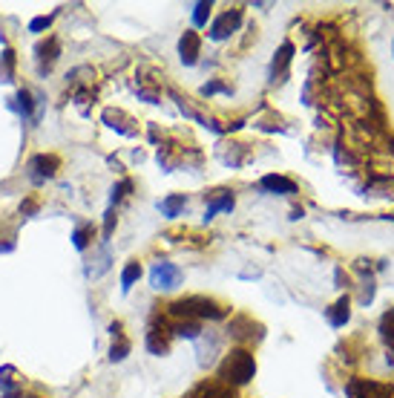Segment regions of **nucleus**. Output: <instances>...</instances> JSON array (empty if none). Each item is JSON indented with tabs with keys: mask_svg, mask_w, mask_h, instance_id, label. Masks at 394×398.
I'll list each match as a JSON object with an SVG mask.
<instances>
[{
	"mask_svg": "<svg viewBox=\"0 0 394 398\" xmlns=\"http://www.w3.org/2000/svg\"><path fill=\"white\" fill-rule=\"evenodd\" d=\"M101 119H104V124L110 127V130H116V133H121V136H136V133H138V127H129V124H136V121L129 119L127 113H121V110L107 107Z\"/></svg>",
	"mask_w": 394,
	"mask_h": 398,
	"instance_id": "9b49d317",
	"label": "nucleus"
},
{
	"mask_svg": "<svg viewBox=\"0 0 394 398\" xmlns=\"http://www.w3.org/2000/svg\"><path fill=\"white\" fill-rule=\"evenodd\" d=\"M187 208V197L185 194H170V197H164L161 202H158V211L164 214V217H178V214H182Z\"/></svg>",
	"mask_w": 394,
	"mask_h": 398,
	"instance_id": "dca6fc26",
	"label": "nucleus"
},
{
	"mask_svg": "<svg viewBox=\"0 0 394 398\" xmlns=\"http://www.w3.org/2000/svg\"><path fill=\"white\" fill-rule=\"evenodd\" d=\"M167 312L173 317H185V321H190V317H199V321H222V317L231 315V309L225 304H219V300H213V297H205V295H190V297L176 300V304L167 306Z\"/></svg>",
	"mask_w": 394,
	"mask_h": 398,
	"instance_id": "f03ea898",
	"label": "nucleus"
},
{
	"mask_svg": "<svg viewBox=\"0 0 394 398\" xmlns=\"http://www.w3.org/2000/svg\"><path fill=\"white\" fill-rule=\"evenodd\" d=\"M349 398H394V387L383 384V381H371V378H354L346 387Z\"/></svg>",
	"mask_w": 394,
	"mask_h": 398,
	"instance_id": "20e7f679",
	"label": "nucleus"
},
{
	"mask_svg": "<svg viewBox=\"0 0 394 398\" xmlns=\"http://www.w3.org/2000/svg\"><path fill=\"white\" fill-rule=\"evenodd\" d=\"M52 18H55V14H41V18H35V21L29 23V32H43V29H49V26H52Z\"/></svg>",
	"mask_w": 394,
	"mask_h": 398,
	"instance_id": "393cba45",
	"label": "nucleus"
},
{
	"mask_svg": "<svg viewBox=\"0 0 394 398\" xmlns=\"http://www.w3.org/2000/svg\"><path fill=\"white\" fill-rule=\"evenodd\" d=\"M92 237H95V226L92 222H84V226H78L75 234H72V246L78 251H87L92 246Z\"/></svg>",
	"mask_w": 394,
	"mask_h": 398,
	"instance_id": "6ab92c4d",
	"label": "nucleus"
},
{
	"mask_svg": "<svg viewBox=\"0 0 394 398\" xmlns=\"http://www.w3.org/2000/svg\"><path fill=\"white\" fill-rule=\"evenodd\" d=\"M391 50H394V43H391Z\"/></svg>",
	"mask_w": 394,
	"mask_h": 398,
	"instance_id": "7c9ffc66",
	"label": "nucleus"
},
{
	"mask_svg": "<svg viewBox=\"0 0 394 398\" xmlns=\"http://www.w3.org/2000/svg\"><path fill=\"white\" fill-rule=\"evenodd\" d=\"M129 349H133V344H129L124 335H116V341H112V346H110V361H112V364L124 361V358L129 355Z\"/></svg>",
	"mask_w": 394,
	"mask_h": 398,
	"instance_id": "412c9836",
	"label": "nucleus"
},
{
	"mask_svg": "<svg viewBox=\"0 0 394 398\" xmlns=\"http://www.w3.org/2000/svg\"><path fill=\"white\" fill-rule=\"evenodd\" d=\"M32 398H38V395H32Z\"/></svg>",
	"mask_w": 394,
	"mask_h": 398,
	"instance_id": "2f4dec72",
	"label": "nucleus"
},
{
	"mask_svg": "<svg viewBox=\"0 0 394 398\" xmlns=\"http://www.w3.org/2000/svg\"><path fill=\"white\" fill-rule=\"evenodd\" d=\"M129 190H133V179H121L116 188H112V205H118L129 194Z\"/></svg>",
	"mask_w": 394,
	"mask_h": 398,
	"instance_id": "b1692460",
	"label": "nucleus"
},
{
	"mask_svg": "<svg viewBox=\"0 0 394 398\" xmlns=\"http://www.w3.org/2000/svg\"><path fill=\"white\" fill-rule=\"evenodd\" d=\"M234 205H236V199H234L231 190H219V197H213V199L207 202L205 219H213V217H216L219 211H234Z\"/></svg>",
	"mask_w": 394,
	"mask_h": 398,
	"instance_id": "2eb2a0df",
	"label": "nucleus"
},
{
	"mask_svg": "<svg viewBox=\"0 0 394 398\" xmlns=\"http://www.w3.org/2000/svg\"><path fill=\"white\" fill-rule=\"evenodd\" d=\"M259 188L268 190V194H279V197H291L297 194V182L282 177V173H268V177L259 179Z\"/></svg>",
	"mask_w": 394,
	"mask_h": 398,
	"instance_id": "1a4fd4ad",
	"label": "nucleus"
},
{
	"mask_svg": "<svg viewBox=\"0 0 394 398\" xmlns=\"http://www.w3.org/2000/svg\"><path fill=\"white\" fill-rule=\"evenodd\" d=\"M253 375H256V358L245 346L231 349V352H227L222 358V364H219V381L227 384V387L248 384V381H253Z\"/></svg>",
	"mask_w": 394,
	"mask_h": 398,
	"instance_id": "f257e3e1",
	"label": "nucleus"
},
{
	"mask_svg": "<svg viewBox=\"0 0 394 398\" xmlns=\"http://www.w3.org/2000/svg\"><path fill=\"white\" fill-rule=\"evenodd\" d=\"M199 50H202V38L196 29H187L182 38H178V58H182L185 67H196L199 61Z\"/></svg>",
	"mask_w": 394,
	"mask_h": 398,
	"instance_id": "6e6552de",
	"label": "nucleus"
},
{
	"mask_svg": "<svg viewBox=\"0 0 394 398\" xmlns=\"http://www.w3.org/2000/svg\"><path fill=\"white\" fill-rule=\"evenodd\" d=\"M291 61H293V43L285 41L282 46H279V52L273 55V61H271V81H273V84H276V81H282V75L288 72Z\"/></svg>",
	"mask_w": 394,
	"mask_h": 398,
	"instance_id": "f8f14e48",
	"label": "nucleus"
},
{
	"mask_svg": "<svg viewBox=\"0 0 394 398\" xmlns=\"http://www.w3.org/2000/svg\"><path fill=\"white\" fill-rule=\"evenodd\" d=\"M138 277H141V263H138V260H129V263L124 266V272H121V292L127 295V292L136 286Z\"/></svg>",
	"mask_w": 394,
	"mask_h": 398,
	"instance_id": "aec40b11",
	"label": "nucleus"
},
{
	"mask_svg": "<svg viewBox=\"0 0 394 398\" xmlns=\"http://www.w3.org/2000/svg\"><path fill=\"white\" fill-rule=\"evenodd\" d=\"M112 228H116V214L107 211L104 214V240H110V237H112Z\"/></svg>",
	"mask_w": 394,
	"mask_h": 398,
	"instance_id": "cd10ccee",
	"label": "nucleus"
},
{
	"mask_svg": "<svg viewBox=\"0 0 394 398\" xmlns=\"http://www.w3.org/2000/svg\"><path fill=\"white\" fill-rule=\"evenodd\" d=\"M360 268H363V266H360ZM371 300H374V277L363 268V292H360V304L369 306Z\"/></svg>",
	"mask_w": 394,
	"mask_h": 398,
	"instance_id": "5701e85b",
	"label": "nucleus"
},
{
	"mask_svg": "<svg viewBox=\"0 0 394 398\" xmlns=\"http://www.w3.org/2000/svg\"><path fill=\"white\" fill-rule=\"evenodd\" d=\"M58 170H61V159L52 156V153H38V156L29 159V177L35 179V182L52 179Z\"/></svg>",
	"mask_w": 394,
	"mask_h": 398,
	"instance_id": "423d86ee",
	"label": "nucleus"
},
{
	"mask_svg": "<svg viewBox=\"0 0 394 398\" xmlns=\"http://www.w3.org/2000/svg\"><path fill=\"white\" fill-rule=\"evenodd\" d=\"M325 317H328V324H331L334 329H342V326H346L349 317H351V300H349V295H342L331 309H325Z\"/></svg>",
	"mask_w": 394,
	"mask_h": 398,
	"instance_id": "4468645a",
	"label": "nucleus"
},
{
	"mask_svg": "<svg viewBox=\"0 0 394 398\" xmlns=\"http://www.w3.org/2000/svg\"><path fill=\"white\" fill-rule=\"evenodd\" d=\"M147 349H150V355L161 358L170 352V329H158V326H150L147 332Z\"/></svg>",
	"mask_w": 394,
	"mask_h": 398,
	"instance_id": "ddd939ff",
	"label": "nucleus"
},
{
	"mask_svg": "<svg viewBox=\"0 0 394 398\" xmlns=\"http://www.w3.org/2000/svg\"><path fill=\"white\" fill-rule=\"evenodd\" d=\"M227 335H234L236 341H262V326L253 324V317L239 315L231 321V326H227Z\"/></svg>",
	"mask_w": 394,
	"mask_h": 398,
	"instance_id": "0eeeda50",
	"label": "nucleus"
},
{
	"mask_svg": "<svg viewBox=\"0 0 394 398\" xmlns=\"http://www.w3.org/2000/svg\"><path fill=\"white\" fill-rule=\"evenodd\" d=\"M182 280H185V275H182V268H178L176 263L158 260L150 268V286H153L156 292H173V289L182 286Z\"/></svg>",
	"mask_w": 394,
	"mask_h": 398,
	"instance_id": "7ed1b4c3",
	"label": "nucleus"
},
{
	"mask_svg": "<svg viewBox=\"0 0 394 398\" xmlns=\"http://www.w3.org/2000/svg\"><path fill=\"white\" fill-rule=\"evenodd\" d=\"M187 398H239V395H236L234 387L222 384V381H205V384L193 387L187 392Z\"/></svg>",
	"mask_w": 394,
	"mask_h": 398,
	"instance_id": "9d476101",
	"label": "nucleus"
},
{
	"mask_svg": "<svg viewBox=\"0 0 394 398\" xmlns=\"http://www.w3.org/2000/svg\"><path fill=\"white\" fill-rule=\"evenodd\" d=\"M377 332H380V338L386 341V346L394 352V309H386L380 315V324H377Z\"/></svg>",
	"mask_w": 394,
	"mask_h": 398,
	"instance_id": "f3484780",
	"label": "nucleus"
},
{
	"mask_svg": "<svg viewBox=\"0 0 394 398\" xmlns=\"http://www.w3.org/2000/svg\"><path fill=\"white\" fill-rule=\"evenodd\" d=\"M35 211H38V202H35V199H26V202L21 205V214H23V217H29V214H35Z\"/></svg>",
	"mask_w": 394,
	"mask_h": 398,
	"instance_id": "c756f323",
	"label": "nucleus"
},
{
	"mask_svg": "<svg viewBox=\"0 0 394 398\" xmlns=\"http://www.w3.org/2000/svg\"><path fill=\"white\" fill-rule=\"evenodd\" d=\"M38 61H41V70H43V63H46V70L52 67V61L58 58V52H61V43H58V38H49L46 43H38Z\"/></svg>",
	"mask_w": 394,
	"mask_h": 398,
	"instance_id": "a211bd4d",
	"label": "nucleus"
},
{
	"mask_svg": "<svg viewBox=\"0 0 394 398\" xmlns=\"http://www.w3.org/2000/svg\"><path fill=\"white\" fill-rule=\"evenodd\" d=\"M210 9H213L210 0H202V3H196V6H193V26H207Z\"/></svg>",
	"mask_w": 394,
	"mask_h": 398,
	"instance_id": "4be33fe9",
	"label": "nucleus"
},
{
	"mask_svg": "<svg viewBox=\"0 0 394 398\" xmlns=\"http://www.w3.org/2000/svg\"><path fill=\"white\" fill-rule=\"evenodd\" d=\"M12 67H14V52L6 50L3 52V70H6V75H12Z\"/></svg>",
	"mask_w": 394,
	"mask_h": 398,
	"instance_id": "c85d7f7f",
	"label": "nucleus"
},
{
	"mask_svg": "<svg viewBox=\"0 0 394 398\" xmlns=\"http://www.w3.org/2000/svg\"><path fill=\"white\" fill-rule=\"evenodd\" d=\"M216 92H234V90L227 87V84H222V81H210V84L202 87V95H205V99H207V95H216Z\"/></svg>",
	"mask_w": 394,
	"mask_h": 398,
	"instance_id": "bb28decb",
	"label": "nucleus"
},
{
	"mask_svg": "<svg viewBox=\"0 0 394 398\" xmlns=\"http://www.w3.org/2000/svg\"><path fill=\"white\" fill-rule=\"evenodd\" d=\"M239 26H242V9H227L210 23L207 35H210V41H227Z\"/></svg>",
	"mask_w": 394,
	"mask_h": 398,
	"instance_id": "39448f33",
	"label": "nucleus"
},
{
	"mask_svg": "<svg viewBox=\"0 0 394 398\" xmlns=\"http://www.w3.org/2000/svg\"><path fill=\"white\" fill-rule=\"evenodd\" d=\"M18 101H21V104H18L21 113H23V116H32V92H29V90H21V92H18Z\"/></svg>",
	"mask_w": 394,
	"mask_h": 398,
	"instance_id": "a878e982",
	"label": "nucleus"
}]
</instances>
